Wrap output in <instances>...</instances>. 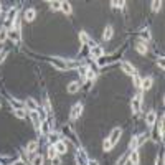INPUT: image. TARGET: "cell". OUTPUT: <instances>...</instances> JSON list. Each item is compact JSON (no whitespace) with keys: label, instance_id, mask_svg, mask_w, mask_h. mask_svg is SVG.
Returning a JSON list of instances; mask_svg holds the SVG:
<instances>
[{"label":"cell","instance_id":"cell-6","mask_svg":"<svg viewBox=\"0 0 165 165\" xmlns=\"http://www.w3.org/2000/svg\"><path fill=\"white\" fill-rule=\"evenodd\" d=\"M82 112V104L78 103V104H74L73 109H71V119H78L79 116H81Z\"/></svg>","mask_w":165,"mask_h":165},{"label":"cell","instance_id":"cell-42","mask_svg":"<svg viewBox=\"0 0 165 165\" xmlns=\"http://www.w3.org/2000/svg\"><path fill=\"white\" fill-rule=\"evenodd\" d=\"M86 165H99V164H98V160H88Z\"/></svg>","mask_w":165,"mask_h":165},{"label":"cell","instance_id":"cell-1","mask_svg":"<svg viewBox=\"0 0 165 165\" xmlns=\"http://www.w3.org/2000/svg\"><path fill=\"white\" fill-rule=\"evenodd\" d=\"M50 63H51L56 70H60V71H65L66 68H68V63H66L65 60H61V58H51Z\"/></svg>","mask_w":165,"mask_h":165},{"label":"cell","instance_id":"cell-27","mask_svg":"<svg viewBox=\"0 0 165 165\" xmlns=\"http://www.w3.org/2000/svg\"><path fill=\"white\" fill-rule=\"evenodd\" d=\"M58 140H60V134H58V132H51V134H50V142H53V145H55Z\"/></svg>","mask_w":165,"mask_h":165},{"label":"cell","instance_id":"cell-23","mask_svg":"<svg viewBox=\"0 0 165 165\" xmlns=\"http://www.w3.org/2000/svg\"><path fill=\"white\" fill-rule=\"evenodd\" d=\"M8 38V30L7 28H0V43H4Z\"/></svg>","mask_w":165,"mask_h":165},{"label":"cell","instance_id":"cell-16","mask_svg":"<svg viewBox=\"0 0 165 165\" xmlns=\"http://www.w3.org/2000/svg\"><path fill=\"white\" fill-rule=\"evenodd\" d=\"M112 33H114V30H112V27H111V25H107V27H106V28H104V33H103V38H104V40H111V38H112Z\"/></svg>","mask_w":165,"mask_h":165},{"label":"cell","instance_id":"cell-18","mask_svg":"<svg viewBox=\"0 0 165 165\" xmlns=\"http://www.w3.org/2000/svg\"><path fill=\"white\" fill-rule=\"evenodd\" d=\"M37 148H38V142H37V140H32V142L27 144V154L37 152Z\"/></svg>","mask_w":165,"mask_h":165},{"label":"cell","instance_id":"cell-38","mask_svg":"<svg viewBox=\"0 0 165 165\" xmlns=\"http://www.w3.org/2000/svg\"><path fill=\"white\" fill-rule=\"evenodd\" d=\"M7 56H8V51H7V50H2V53H0V63L4 61Z\"/></svg>","mask_w":165,"mask_h":165},{"label":"cell","instance_id":"cell-14","mask_svg":"<svg viewBox=\"0 0 165 165\" xmlns=\"http://www.w3.org/2000/svg\"><path fill=\"white\" fill-rule=\"evenodd\" d=\"M79 82L78 81H73V82H70V86H68V93H70V94H76V93H78L79 91Z\"/></svg>","mask_w":165,"mask_h":165},{"label":"cell","instance_id":"cell-29","mask_svg":"<svg viewBox=\"0 0 165 165\" xmlns=\"http://www.w3.org/2000/svg\"><path fill=\"white\" fill-rule=\"evenodd\" d=\"M13 114H15L18 119H25V117H27V114H25L23 109H15V111H13Z\"/></svg>","mask_w":165,"mask_h":165},{"label":"cell","instance_id":"cell-34","mask_svg":"<svg viewBox=\"0 0 165 165\" xmlns=\"http://www.w3.org/2000/svg\"><path fill=\"white\" fill-rule=\"evenodd\" d=\"M159 137H164V116L160 117V124H159Z\"/></svg>","mask_w":165,"mask_h":165},{"label":"cell","instance_id":"cell-25","mask_svg":"<svg viewBox=\"0 0 165 165\" xmlns=\"http://www.w3.org/2000/svg\"><path fill=\"white\" fill-rule=\"evenodd\" d=\"M114 147V145L111 144V140L109 139H106L104 140V144H103V148H104V152H111V148Z\"/></svg>","mask_w":165,"mask_h":165},{"label":"cell","instance_id":"cell-15","mask_svg":"<svg viewBox=\"0 0 165 165\" xmlns=\"http://www.w3.org/2000/svg\"><path fill=\"white\" fill-rule=\"evenodd\" d=\"M16 12H18V10H16V7L10 8V10H8V13H7V16H5V20H7V22H13L16 18Z\"/></svg>","mask_w":165,"mask_h":165},{"label":"cell","instance_id":"cell-5","mask_svg":"<svg viewBox=\"0 0 165 165\" xmlns=\"http://www.w3.org/2000/svg\"><path fill=\"white\" fill-rule=\"evenodd\" d=\"M121 68H122V71L126 74H129V76H134V74H136V68L129 61H121Z\"/></svg>","mask_w":165,"mask_h":165},{"label":"cell","instance_id":"cell-37","mask_svg":"<svg viewBox=\"0 0 165 165\" xmlns=\"http://www.w3.org/2000/svg\"><path fill=\"white\" fill-rule=\"evenodd\" d=\"M51 165H61V159L56 155L55 159H51Z\"/></svg>","mask_w":165,"mask_h":165},{"label":"cell","instance_id":"cell-43","mask_svg":"<svg viewBox=\"0 0 165 165\" xmlns=\"http://www.w3.org/2000/svg\"><path fill=\"white\" fill-rule=\"evenodd\" d=\"M13 165H27V164H25L23 160H16V162H15V164H13Z\"/></svg>","mask_w":165,"mask_h":165},{"label":"cell","instance_id":"cell-41","mask_svg":"<svg viewBox=\"0 0 165 165\" xmlns=\"http://www.w3.org/2000/svg\"><path fill=\"white\" fill-rule=\"evenodd\" d=\"M111 5H112V8H119V2H116V0H112Z\"/></svg>","mask_w":165,"mask_h":165},{"label":"cell","instance_id":"cell-32","mask_svg":"<svg viewBox=\"0 0 165 165\" xmlns=\"http://www.w3.org/2000/svg\"><path fill=\"white\" fill-rule=\"evenodd\" d=\"M79 40H81V43H89V38H88L86 32H79Z\"/></svg>","mask_w":165,"mask_h":165},{"label":"cell","instance_id":"cell-19","mask_svg":"<svg viewBox=\"0 0 165 165\" xmlns=\"http://www.w3.org/2000/svg\"><path fill=\"white\" fill-rule=\"evenodd\" d=\"M129 160H131L132 165H139V152H137V150L131 152V155H129Z\"/></svg>","mask_w":165,"mask_h":165},{"label":"cell","instance_id":"cell-11","mask_svg":"<svg viewBox=\"0 0 165 165\" xmlns=\"http://www.w3.org/2000/svg\"><path fill=\"white\" fill-rule=\"evenodd\" d=\"M8 38H10L13 43L18 45V43H20V32H16V30H13V28L8 30Z\"/></svg>","mask_w":165,"mask_h":165},{"label":"cell","instance_id":"cell-3","mask_svg":"<svg viewBox=\"0 0 165 165\" xmlns=\"http://www.w3.org/2000/svg\"><path fill=\"white\" fill-rule=\"evenodd\" d=\"M155 121H157V112L155 111H148L147 116H145V124H147V127L152 129L155 126Z\"/></svg>","mask_w":165,"mask_h":165},{"label":"cell","instance_id":"cell-39","mask_svg":"<svg viewBox=\"0 0 165 165\" xmlns=\"http://www.w3.org/2000/svg\"><path fill=\"white\" fill-rule=\"evenodd\" d=\"M86 76H88V78H89V79H94L96 78V73H94V71H88V73H86Z\"/></svg>","mask_w":165,"mask_h":165},{"label":"cell","instance_id":"cell-40","mask_svg":"<svg viewBox=\"0 0 165 165\" xmlns=\"http://www.w3.org/2000/svg\"><path fill=\"white\" fill-rule=\"evenodd\" d=\"M45 109H46V112H51V106H50L48 99H46V103H45Z\"/></svg>","mask_w":165,"mask_h":165},{"label":"cell","instance_id":"cell-2","mask_svg":"<svg viewBox=\"0 0 165 165\" xmlns=\"http://www.w3.org/2000/svg\"><path fill=\"white\" fill-rule=\"evenodd\" d=\"M121 136H122V129H121V127H114V129H112V132H111V136L107 137V139L111 140V144L114 145V144L119 142Z\"/></svg>","mask_w":165,"mask_h":165},{"label":"cell","instance_id":"cell-31","mask_svg":"<svg viewBox=\"0 0 165 165\" xmlns=\"http://www.w3.org/2000/svg\"><path fill=\"white\" fill-rule=\"evenodd\" d=\"M160 8H162V2H160V0H159V2H157V0H155V2H152V10H154V12H160Z\"/></svg>","mask_w":165,"mask_h":165},{"label":"cell","instance_id":"cell-33","mask_svg":"<svg viewBox=\"0 0 165 165\" xmlns=\"http://www.w3.org/2000/svg\"><path fill=\"white\" fill-rule=\"evenodd\" d=\"M40 131L43 132V134H48V132H50V126H48V122H46V121H45V122H41Z\"/></svg>","mask_w":165,"mask_h":165},{"label":"cell","instance_id":"cell-35","mask_svg":"<svg viewBox=\"0 0 165 165\" xmlns=\"http://www.w3.org/2000/svg\"><path fill=\"white\" fill-rule=\"evenodd\" d=\"M132 78H134V84H136V88H140V86H142V79H140L139 76H137V73L134 74Z\"/></svg>","mask_w":165,"mask_h":165},{"label":"cell","instance_id":"cell-10","mask_svg":"<svg viewBox=\"0 0 165 165\" xmlns=\"http://www.w3.org/2000/svg\"><path fill=\"white\" fill-rule=\"evenodd\" d=\"M136 50H137V53L139 55H147V45H145V41L139 40L136 43Z\"/></svg>","mask_w":165,"mask_h":165},{"label":"cell","instance_id":"cell-7","mask_svg":"<svg viewBox=\"0 0 165 165\" xmlns=\"http://www.w3.org/2000/svg\"><path fill=\"white\" fill-rule=\"evenodd\" d=\"M55 150H56V154H66L68 152V145L63 140H58L56 144H55Z\"/></svg>","mask_w":165,"mask_h":165},{"label":"cell","instance_id":"cell-12","mask_svg":"<svg viewBox=\"0 0 165 165\" xmlns=\"http://www.w3.org/2000/svg\"><path fill=\"white\" fill-rule=\"evenodd\" d=\"M25 104H27V107H28L30 111H38V109H40L38 103H37V101H35L33 98H28L27 101H25Z\"/></svg>","mask_w":165,"mask_h":165},{"label":"cell","instance_id":"cell-4","mask_svg":"<svg viewBox=\"0 0 165 165\" xmlns=\"http://www.w3.org/2000/svg\"><path fill=\"white\" fill-rule=\"evenodd\" d=\"M142 96H136V98H132V103H131V107H132V112L134 114H139L140 112V104H142Z\"/></svg>","mask_w":165,"mask_h":165},{"label":"cell","instance_id":"cell-17","mask_svg":"<svg viewBox=\"0 0 165 165\" xmlns=\"http://www.w3.org/2000/svg\"><path fill=\"white\" fill-rule=\"evenodd\" d=\"M152 84H154V79L148 76V78H145L144 81H142V86H140V88H142L144 91H148L150 88H152Z\"/></svg>","mask_w":165,"mask_h":165},{"label":"cell","instance_id":"cell-30","mask_svg":"<svg viewBox=\"0 0 165 165\" xmlns=\"http://www.w3.org/2000/svg\"><path fill=\"white\" fill-rule=\"evenodd\" d=\"M56 155H58V154H56V150H55V145H50V147H48V157H50V160H51V159H55Z\"/></svg>","mask_w":165,"mask_h":165},{"label":"cell","instance_id":"cell-8","mask_svg":"<svg viewBox=\"0 0 165 165\" xmlns=\"http://www.w3.org/2000/svg\"><path fill=\"white\" fill-rule=\"evenodd\" d=\"M103 55H104V50L101 48V46H93L91 48V56L93 58H96V60H99V58H103Z\"/></svg>","mask_w":165,"mask_h":165},{"label":"cell","instance_id":"cell-36","mask_svg":"<svg viewBox=\"0 0 165 165\" xmlns=\"http://www.w3.org/2000/svg\"><path fill=\"white\" fill-rule=\"evenodd\" d=\"M127 159H129V155H127V154H124V155L121 157L119 160H117V165H124V164H126V160H127Z\"/></svg>","mask_w":165,"mask_h":165},{"label":"cell","instance_id":"cell-28","mask_svg":"<svg viewBox=\"0 0 165 165\" xmlns=\"http://www.w3.org/2000/svg\"><path fill=\"white\" fill-rule=\"evenodd\" d=\"M147 139H148V136H147V134H140V136L137 137V147H139V145H142V144H144V142H145Z\"/></svg>","mask_w":165,"mask_h":165},{"label":"cell","instance_id":"cell-21","mask_svg":"<svg viewBox=\"0 0 165 165\" xmlns=\"http://www.w3.org/2000/svg\"><path fill=\"white\" fill-rule=\"evenodd\" d=\"M32 165H43V155L38 154V155L33 157V159H32Z\"/></svg>","mask_w":165,"mask_h":165},{"label":"cell","instance_id":"cell-20","mask_svg":"<svg viewBox=\"0 0 165 165\" xmlns=\"http://www.w3.org/2000/svg\"><path fill=\"white\" fill-rule=\"evenodd\" d=\"M61 10H63L65 15H70L71 10H73V8H71V4H70V2H63V4H61Z\"/></svg>","mask_w":165,"mask_h":165},{"label":"cell","instance_id":"cell-13","mask_svg":"<svg viewBox=\"0 0 165 165\" xmlns=\"http://www.w3.org/2000/svg\"><path fill=\"white\" fill-rule=\"evenodd\" d=\"M35 18H37V10H35V8L25 10V20H27V22H33Z\"/></svg>","mask_w":165,"mask_h":165},{"label":"cell","instance_id":"cell-26","mask_svg":"<svg viewBox=\"0 0 165 165\" xmlns=\"http://www.w3.org/2000/svg\"><path fill=\"white\" fill-rule=\"evenodd\" d=\"M129 148H131V152L137 150V137H132L131 142H129Z\"/></svg>","mask_w":165,"mask_h":165},{"label":"cell","instance_id":"cell-24","mask_svg":"<svg viewBox=\"0 0 165 165\" xmlns=\"http://www.w3.org/2000/svg\"><path fill=\"white\" fill-rule=\"evenodd\" d=\"M140 38H142V41H148L150 40V32H148L147 28L142 30V32H140Z\"/></svg>","mask_w":165,"mask_h":165},{"label":"cell","instance_id":"cell-9","mask_svg":"<svg viewBox=\"0 0 165 165\" xmlns=\"http://www.w3.org/2000/svg\"><path fill=\"white\" fill-rule=\"evenodd\" d=\"M30 117H32V122H33V127L40 132V117H38V112L37 111H30Z\"/></svg>","mask_w":165,"mask_h":165},{"label":"cell","instance_id":"cell-22","mask_svg":"<svg viewBox=\"0 0 165 165\" xmlns=\"http://www.w3.org/2000/svg\"><path fill=\"white\" fill-rule=\"evenodd\" d=\"M61 4H63V2H58V0H55V2H50V8H51L53 12H56V10H60V8H61Z\"/></svg>","mask_w":165,"mask_h":165},{"label":"cell","instance_id":"cell-44","mask_svg":"<svg viewBox=\"0 0 165 165\" xmlns=\"http://www.w3.org/2000/svg\"><path fill=\"white\" fill-rule=\"evenodd\" d=\"M0 13H2V4H0Z\"/></svg>","mask_w":165,"mask_h":165}]
</instances>
